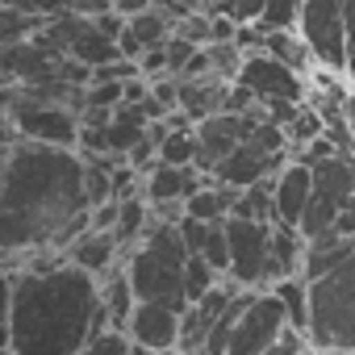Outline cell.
Segmentation results:
<instances>
[{
    "label": "cell",
    "mask_w": 355,
    "mask_h": 355,
    "mask_svg": "<svg viewBox=\"0 0 355 355\" xmlns=\"http://www.w3.org/2000/svg\"><path fill=\"white\" fill-rule=\"evenodd\" d=\"M0 243L9 263L21 255H63L92 230V201L84 184V155L42 146L9 125L5 189H0Z\"/></svg>",
    "instance_id": "6da1fadb"
},
{
    "label": "cell",
    "mask_w": 355,
    "mask_h": 355,
    "mask_svg": "<svg viewBox=\"0 0 355 355\" xmlns=\"http://www.w3.org/2000/svg\"><path fill=\"white\" fill-rule=\"evenodd\" d=\"M5 293V347L17 355H80L92 334L113 330L101 280L67 255H30V268L9 263Z\"/></svg>",
    "instance_id": "7a4b0ae2"
},
{
    "label": "cell",
    "mask_w": 355,
    "mask_h": 355,
    "mask_svg": "<svg viewBox=\"0 0 355 355\" xmlns=\"http://www.w3.org/2000/svg\"><path fill=\"white\" fill-rule=\"evenodd\" d=\"M189 259H193V251H189L180 226L150 222L146 239L125 259V272H130L138 301H159V305H171V309L184 313L189 309V293H184Z\"/></svg>",
    "instance_id": "3957f363"
},
{
    "label": "cell",
    "mask_w": 355,
    "mask_h": 355,
    "mask_svg": "<svg viewBox=\"0 0 355 355\" xmlns=\"http://www.w3.org/2000/svg\"><path fill=\"white\" fill-rule=\"evenodd\" d=\"M309 347L318 355H355V251L309 284Z\"/></svg>",
    "instance_id": "277c9868"
},
{
    "label": "cell",
    "mask_w": 355,
    "mask_h": 355,
    "mask_svg": "<svg viewBox=\"0 0 355 355\" xmlns=\"http://www.w3.org/2000/svg\"><path fill=\"white\" fill-rule=\"evenodd\" d=\"M9 125L30 138V142H42V146H63V150H80V113L67 109V105H55V101H38L30 92H9Z\"/></svg>",
    "instance_id": "5b68a950"
},
{
    "label": "cell",
    "mask_w": 355,
    "mask_h": 355,
    "mask_svg": "<svg viewBox=\"0 0 355 355\" xmlns=\"http://www.w3.org/2000/svg\"><path fill=\"white\" fill-rule=\"evenodd\" d=\"M309 167H313V197H309L301 234L305 239H322V234L334 230L343 205L355 197V159L351 155H334V159H322V163H309Z\"/></svg>",
    "instance_id": "8992f818"
},
{
    "label": "cell",
    "mask_w": 355,
    "mask_h": 355,
    "mask_svg": "<svg viewBox=\"0 0 355 355\" xmlns=\"http://www.w3.org/2000/svg\"><path fill=\"white\" fill-rule=\"evenodd\" d=\"M301 38L322 71L351 76V46H347V21L343 0H305L301 5Z\"/></svg>",
    "instance_id": "52a82bcc"
},
{
    "label": "cell",
    "mask_w": 355,
    "mask_h": 355,
    "mask_svg": "<svg viewBox=\"0 0 355 355\" xmlns=\"http://www.w3.org/2000/svg\"><path fill=\"white\" fill-rule=\"evenodd\" d=\"M230 239V284L263 293L268 288V255H272V222H251V218H230L226 222Z\"/></svg>",
    "instance_id": "ba28073f"
},
{
    "label": "cell",
    "mask_w": 355,
    "mask_h": 355,
    "mask_svg": "<svg viewBox=\"0 0 355 355\" xmlns=\"http://www.w3.org/2000/svg\"><path fill=\"white\" fill-rule=\"evenodd\" d=\"M288 330H293V322H288L284 301H280L272 288H263V293H255L251 305L243 309V318H239V326H234V338H230V355H263V351L276 347Z\"/></svg>",
    "instance_id": "9c48e42d"
},
{
    "label": "cell",
    "mask_w": 355,
    "mask_h": 355,
    "mask_svg": "<svg viewBox=\"0 0 355 355\" xmlns=\"http://www.w3.org/2000/svg\"><path fill=\"white\" fill-rule=\"evenodd\" d=\"M234 84H247L259 96V105H268V101H293V105H301L305 101V76L293 71L288 63L272 59V55H243V67H239Z\"/></svg>",
    "instance_id": "30bf717a"
},
{
    "label": "cell",
    "mask_w": 355,
    "mask_h": 355,
    "mask_svg": "<svg viewBox=\"0 0 355 355\" xmlns=\"http://www.w3.org/2000/svg\"><path fill=\"white\" fill-rule=\"evenodd\" d=\"M180 309L159 305V301H138L134 318H130V338L134 347L146 351H175L180 347Z\"/></svg>",
    "instance_id": "8fae6325"
},
{
    "label": "cell",
    "mask_w": 355,
    "mask_h": 355,
    "mask_svg": "<svg viewBox=\"0 0 355 355\" xmlns=\"http://www.w3.org/2000/svg\"><path fill=\"white\" fill-rule=\"evenodd\" d=\"M309 197H313V167L301 163V159H293L276 175V222L301 230L305 209H309Z\"/></svg>",
    "instance_id": "7c38bea8"
},
{
    "label": "cell",
    "mask_w": 355,
    "mask_h": 355,
    "mask_svg": "<svg viewBox=\"0 0 355 355\" xmlns=\"http://www.w3.org/2000/svg\"><path fill=\"white\" fill-rule=\"evenodd\" d=\"M205 184L197 167H171V163H155L146 175H142V197L150 205H167V201H189L197 197Z\"/></svg>",
    "instance_id": "4fadbf2b"
},
{
    "label": "cell",
    "mask_w": 355,
    "mask_h": 355,
    "mask_svg": "<svg viewBox=\"0 0 355 355\" xmlns=\"http://www.w3.org/2000/svg\"><path fill=\"white\" fill-rule=\"evenodd\" d=\"M67 259H71L76 268L92 272L96 280H105L109 272H117V268L125 263V255H121V243H117V234H105V230H88V234H80V239L71 243Z\"/></svg>",
    "instance_id": "5bb4252c"
},
{
    "label": "cell",
    "mask_w": 355,
    "mask_h": 355,
    "mask_svg": "<svg viewBox=\"0 0 355 355\" xmlns=\"http://www.w3.org/2000/svg\"><path fill=\"white\" fill-rule=\"evenodd\" d=\"M301 263H305V234H301V230H293V226H280V222H272L268 284L276 288L280 280H288V276H301Z\"/></svg>",
    "instance_id": "9a60e30c"
},
{
    "label": "cell",
    "mask_w": 355,
    "mask_h": 355,
    "mask_svg": "<svg viewBox=\"0 0 355 355\" xmlns=\"http://www.w3.org/2000/svg\"><path fill=\"white\" fill-rule=\"evenodd\" d=\"M355 251V239H343V234H322V239H305V263H301V276L313 284L322 276H330L347 255Z\"/></svg>",
    "instance_id": "2e32d148"
},
{
    "label": "cell",
    "mask_w": 355,
    "mask_h": 355,
    "mask_svg": "<svg viewBox=\"0 0 355 355\" xmlns=\"http://www.w3.org/2000/svg\"><path fill=\"white\" fill-rule=\"evenodd\" d=\"M101 301H105V309H109L113 330H130V318H134V309H138V293H134V284H130L125 263L101 280Z\"/></svg>",
    "instance_id": "e0dca14e"
},
{
    "label": "cell",
    "mask_w": 355,
    "mask_h": 355,
    "mask_svg": "<svg viewBox=\"0 0 355 355\" xmlns=\"http://www.w3.org/2000/svg\"><path fill=\"white\" fill-rule=\"evenodd\" d=\"M268 34V51L263 55H272V59H280V63H288L293 71H309V46H305V38L297 34V30H263Z\"/></svg>",
    "instance_id": "ac0fdd59"
},
{
    "label": "cell",
    "mask_w": 355,
    "mask_h": 355,
    "mask_svg": "<svg viewBox=\"0 0 355 355\" xmlns=\"http://www.w3.org/2000/svg\"><path fill=\"white\" fill-rule=\"evenodd\" d=\"M272 293L284 301L293 330H301V334L309 338V280H305V276H288V280H280Z\"/></svg>",
    "instance_id": "d6986e66"
},
{
    "label": "cell",
    "mask_w": 355,
    "mask_h": 355,
    "mask_svg": "<svg viewBox=\"0 0 355 355\" xmlns=\"http://www.w3.org/2000/svg\"><path fill=\"white\" fill-rule=\"evenodd\" d=\"M159 163L171 167H197V130L193 125H175L167 130L163 146H159Z\"/></svg>",
    "instance_id": "ffe728a7"
},
{
    "label": "cell",
    "mask_w": 355,
    "mask_h": 355,
    "mask_svg": "<svg viewBox=\"0 0 355 355\" xmlns=\"http://www.w3.org/2000/svg\"><path fill=\"white\" fill-rule=\"evenodd\" d=\"M301 5L305 0H268V13H263L259 30H293V26H301Z\"/></svg>",
    "instance_id": "44dd1931"
},
{
    "label": "cell",
    "mask_w": 355,
    "mask_h": 355,
    "mask_svg": "<svg viewBox=\"0 0 355 355\" xmlns=\"http://www.w3.org/2000/svg\"><path fill=\"white\" fill-rule=\"evenodd\" d=\"M80 355H134V338L130 330H105V334H92V343Z\"/></svg>",
    "instance_id": "7402d4cb"
},
{
    "label": "cell",
    "mask_w": 355,
    "mask_h": 355,
    "mask_svg": "<svg viewBox=\"0 0 355 355\" xmlns=\"http://www.w3.org/2000/svg\"><path fill=\"white\" fill-rule=\"evenodd\" d=\"M201 255H205L222 276H230V239H226V222H222V226H209V239H205Z\"/></svg>",
    "instance_id": "603a6c76"
},
{
    "label": "cell",
    "mask_w": 355,
    "mask_h": 355,
    "mask_svg": "<svg viewBox=\"0 0 355 355\" xmlns=\"http://www.w3.org/2000/svg\"><path fill=\"white\" fill-rule=\"evenodd\" d=\"M197 55H201V46H193V42L180 38V34H171V42H167V63H171V71H184Z\"/></svg>",
    "instance_id": "cb8c5ba5"
},
{
    "label": "cell",
    "mask_w": 355,
    "mask_h": 355,
    "mask_svg": "<svg viewBox=\"0 0 355 355\" xmlns=\"http://www.w3.org/2000/svg\"><path fill=\"white\" fill-rule=\"evenodd\" d=\"M263 13H268V0H230V13L226 17H234L239 26H259Z\"/></svg>",
    "instance_id": "d4e9b609"
},
{
    "label": "cell",
    "mask_w": 355,
    "mask_h": 355,
    "mask_svg": "<svg viewBox=\"0 0 355 355\" xmlns=\"http://www.w3.org/2000/svg\"><path fill=\"white\" fill-rule=\"evenodd\" d=\"M71 5H76V0H21L17 9H26V13H34V17L51 21V17H63V13H71Z\"/></svg>",
    "instance_id": "484cf974"
},
{
    "label": "cell",
    "mask_w": 355,
    "mask_h": 355,
    "mask_svg": "<svg viewBox=\"0 0 355 355\" xmlns=\"http://www.w3.org/2000/svg\"><path fill=\"white\" fill-rule=\"evenodd\" d=\"M150 9H155V0H113V13H121L125 21H130V17L150 13Z\"/></svg>",
    "instance_id": "4316f807"
},
{
    "label": "cell",
    "mask_w": 355,
    "mask_h": 355,
    "mask_svg": "<svg viewBox=\"0 0 355 355\" xmlns=\"http://www.w3.org/2000/svg\"><path fill=\"white\" fill-rule=\"evenodd\" d=\"M343 21H347V46H351V80H355V0H343Z\"/></svg>",
    "instance_id": "83f0119b"
},
{
    "label": "cell",
    "mask_w": 355,
    "mask_h": 355,
    "mask_svg": "<svg viewBox=\"0 0 355 355\" xmlns=\"http://www.w3.org/2000/svg\"><path fill=\"white\" fill-rule=\"evenodd\" d=\"M334 234H343V239H355V197L343 205V214H338V222H334Z\"/></svg>",
    "instance_id": "f1b7e54d"
},
{
    "label": "cell",
    "mask_w": 355,
    "mask_h": 355,
    "mask_svg": "<svg viewBox=\"0 0 355 355\" xmlns=\"http://www.w3.org/2000/svg\"><path fill=\"white\" fill-rule=\"evenodd\" d=\"M343 121H347V130L355 134V92H351V96L343 101Z\"/></svg>",
    "instance_id": "f546056e"
},
{
    "label": "cell",
    "mask_w": 355,
    "mask_h": 355,
    "mask_svg": "<svg viewBox=\"0 0 355 355\" xmlns=\"http://www.w3.org/2000/svg\"><path fill=\"white\" fill-rule=\"evenodd\" d=\"M155 355H180V351H155Z\"/></svg>",
    "instance_id": "4dcf8cb0"
},
{
    "label": "cell",
    "mask_w": 355,
    "mask_h": 355,
    "mask_svg": "<svg viewBox=\"0 0 355 355\" xmlns=\"http://www.w3.org/2000/svg\"><path fill=\"white\" fill-rule=\"evenodd\" d=\"M0 355H17V351H9V347H5V351H0Z\"/></svg>",
    "instance_id": "1f68e13d"
},
{
    "label": "cell",
    "mask_w": 355,
    "mask_h": 355,
    "mask_svg": "<svg viewBox=\"0 0 355 355\" xmlns=\"http://www.w3.org/2000/svg\"><path fill=\"white\" fill-rule=\"evenodd\" d=\"M313 355H318V351H313Z\"/></svg>",
    "instance_id": "d6a6232c"
}]
</instances>
